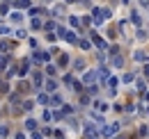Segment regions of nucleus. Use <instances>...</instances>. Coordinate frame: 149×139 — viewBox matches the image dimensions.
<instances>
[{
	"instance_id": "1",
	"label": "nucleus",
	"mask_w": 149,
	"mask_h": 139,
	"mask_svg": "<svg viewBox=\"0 0 149 139\" xmlns=\"http://www.w3.org/2000/svg\"><path fill=\"white\" fill-rule=\"evenodd\" d=\"M117 130H119V125H117V123H112V125H108V128H103V132H101V135H103V137H112Z\"/></svg>"
},
{
	"instance_id": "2",
	"label": "nucleus",
	"mask_w": 149,
	"mask_h": 139,
	"mask_svg": "<svg viewBox=\"0 0 149 139\" xmlns=\"http://www.w3.org/2000/svg\"><path fill=\"white\" fill-rule=\"evenodd\" d=\"M145 73H147V75H149V66H147V69H145Z\"/></svg>"
}]
</instances>
